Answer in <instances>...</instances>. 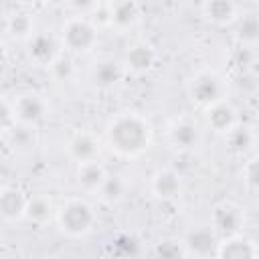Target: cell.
<instances>
[{
  "label": "cell",
  "instance_id": "9",
  "mask_svg": "<svg viewBox=\"0 0 259 259\" xmlns=\"http://www.w3.org/2000/svg\"><path fill=\"white\" fill-rule=\"evenodd\" d=\"M28 55L36 65L51 67L59 57V42L49 32H34L28 40Z\"/></svg>",
  "mask_w": 259,
  "mask_h": 259
},
{
  "label": "cell",
  "instance_id": "25",
  "mask_svg": "<svg viewBox=\"0 0 259 259\" xmlns=\"http://www.w3.org/2000/svg\"><path fill=\"white\" fill-rule=\"evenodd\" d=\"M186 251L182 241L178 239H162L160 243H156L154 247V259H184Z\"/></svg>",
  "mask_w": 259,
  "mask_h": 259
},
{
  "label": "cell",
  "instance_id": "20",
  "mask_svg": "<svg viewBox=\"0 0 259 259\" xmlns=\"http://www.w3.org/2000/svg\"><path fill=\"white\" fill-rule=\"evenodd\" d=\"M6 30L16 40H30L34 34V20L28 12H14L6 20Z\"/></svg>",
  "mask_w": 259,
  "mask_h": 259
},
{
  "label": "cell",
  "instance_id": "27",
  "mask_svg": "<svg viewBox=\"0 0 259 259\" xmlns=\"http://www.w3.org/2000/svg\"><path fill=\"white\" fill-rule=\"evenodd\" d=\"M233 65L237 67V69H241L243 73H247L253 65H255V51H253V47H239V49H235V53H233Z\"/></svg>",
  "mask_w": 259,
  "mask_h": 259
},
{
  "label": "cell",
  "instance_id": "11",
  "mask_svg": "<svg viewBox=\"0 0 259 259\" xmlns=\"http://www.w3.org/2000/svg\"><path fill=\"white\" fill-rule=\"evenodd\" d=\"M28 196L16 186H2L0 188V217L8 223L20 221L26 210Z\"/></svg>",
  "mask_w": 259,
  "mask_h": 259
},
{
  "label": "cell",
  "instance_id": "14",
  "mask_svg": "<svg viewBox=\"0 0 259 259\" xmlns=\"http://www.w3.org/2000/svg\"><path fill=\"white\" fill-rule=\"evenodd\" d=\"M200 14L217 26H227L239 18V6L231 0H208L200 4Z\"/></svg>",
  "mask_w": 259,
  "mask_h": 259
},
{
  "label": "cell",
  "instance_id": "1",
  "mask_svg": "<svg viewBox=\"0 0 259 259\" xmlns=\"http://www.w3.org/2000/svg\"><path fill=\"white\" fill-rule=\"evenodd\" d=\"M107 144L113 152L125 158H136L150 148V123L138 113H119L107 123Z\"/></svg>",
  "mask_w": 259,
  "mask_h": 259
},
{
  "label": "cell",
  "instance_id": "7",
  "mask_svg": "<svg viewBox=\"0 0 259 259\" xmlns=\"http://www.w3.org/2000/svg\"><path fill=\"white\" fill-rule=\"evenodd\" d=\"M69 156L77 162V164H87V162H97L101 146L95 134L91 132H77L73 134V138L69 140Z\"/></svg>",
  "mask_w": 259,
  "mask_h": 259
},
{
  "label": "cell",
  "instance_id": "24",
  "mask_svg": "<svg viewBox=\"0 0 259 259\" xmlns=\"http://www.w3.org/2000/svg\"><path fill=\"white\" fill-rule=\"evenodd\" d=\"M239 40L243 47H253L259 40V16L255 12H249L243 16L241 24H239Z\"/></svg>",
  "mask_w": 259,
  "mask_h": 259
},
{
  "label": "cell",
  "instance_id": "13",
  "mask_svg": "<svg viewBox=\"0 0 259 259\" xmlns=\"http://www.w3.org/2000/svg\"><path fill=\"white\" fill-rule=\"evenodd\" d=\"M142 18V6L134 0H117L109 2V24L117 30L132 28Z\"/></svg>",
  "mask_w": 259,
  "mask_h": 259
},
{
  "label": "cell",
  "instance_id": "28",
  "mask_svg": "<svg viewBox=\"0 0 259 259\" xmlns=\"http://www.w3.org/2000/svg\"><path fill=\"white\" fill-rule=\"evenodd\" d=\"M243 178H245V184L251 192L257 190V184H259V162H257V156L249 158V162L245 164L243 168Z\"/></svg>",
  "mask_w": 259,
  "mask_h": 259
},
{
  "label": "cell",
  "instance_id": "5",
  "mask_svg": "<svg viewBox=\"0 0 259 259\" xmlns=\"http://www.w3.org/2000/svg\"><path fill=\"white\" fill-rule=\"evenodd\" d=\"M243 225H245V212L239 204H235L231 200L214 204V208L210 212V227L219 235V239L241 235Z\"/></svg>",
  "mask_w": 259,
  "mask_h": 259
},
{
  "label": "cell",
  "instance_id": "22",
  "mask_svg": "<svg viewBox=\"0 0 259 259\" xmlns=\"http://www.w3.org/2000/svg\"><path fill=\"white\" fill-rule=\"evenodd\" d=\"M227 140H229V148L237 154H247L253 144H255V134L251 127L247 125H235L229 134H227Z\"/></svg>",
  "mask_w": 259,
  "mask_h": 259
},
{
  "label": "cell",
  "instance_id": "10",
  "mask_svg": "<svg viewBox=\"0 0 259 259\" xmlns=\"http://www.w3.org/2000/svg\"><path fill=\"white\" fill-rule=\"evenodd\" d=\"M14 117L24 123V125H34L38 123L45 113H47V101L36 95V93H26V95H20L14 103Z\"/></svg>",
  "mask_w": 259,
  "mask_h": 259
},
{
  "label": "cell",
  "instance_id": "21",
  "mask_svg": "<svg viewBox=\"0 0 259 259\" xmlns=\"http://www.w3.org/2000/svg\"><path fill=\"white\" fill-rule=\"evenodd\" d=\"M24 217L34 223V225H45L51 221L53 217V204L47 196L42 194H34V196H28L26 200V210H24Z\"/></svg>",
  "mask_w": 259,
  "mask_h": 259
},
{
  "label": "cell",
  "instance_id": "15",
  "mask_svg": "<svg viewBox=\"0 0 259 259\" xmlns=\"http://www.w3.org/2000/svg\"><path fill=\"white\" fill-rule=\"evenodd\" d=\"M125 75L123 63L115 61V59H101L95 63L93 71H91V79L99 89H111L115 87Z\"/></svg>",
  "mask_w": 259,
  "mask_h": 259
},
{
  "label": "cell",
  "instance_id": "31",
  "mask_svg": "<svg viewBox=\"0 0 259 259\" xmlns=\"http://www.w3.org/2000/svg\"><path fill=\"white\" fill-rule=\"evenodd\" d=\"M4 59H6V45H4L2 38H0V65L4 63Z\"/></svg>",
  "mask_w": 259,
  "mask_h": 259
},
{
  "label": "cell",
  "instance_id": "4",
  "mask_svg": "<svg viewBox=\"0 0 259 259\" xmlns=\"http://www.w3.org/2000/svg\"><path fill=\"white\" fill-rule=\"evenodd\" d=\"M225 81L214 71H202L198 73L190 83V97L200 107H210L225 99Z\"/></svg>",
  "mask_w": 259,
  "mask_h": 259
},
{
  "label": "cell",
  "instance_id": "3",
  "mask_svg": "<svg viewBox=\"0 0 259 259\" xmlns=\"http://www.w3.org/2000/svg\"><path fill=\"white\" fill-rule=\"evenodd\" d=\"M63 45L71 53H87L97 42V26L85 16H71L63 24Z\"/></svg>",
  "mask_w": 259,
  "mask_h": 259
},
{
  "label": "cell",
  "instance_id": "23",
  "mask_svg": "<svg viewBox=\"0 0 259 259\" xmlns=\"http://www.w3.org/2000/svg\"><path fill=\"white\" fill-rule=\"evenodd\" d=\"M97 192H99V196H101L103 202L115 204V202H119V200L123 198V194H125V182H123V178L117 176V174H107L105 180H103V184H101V188H99Z\"/></svg>",
  "mask_w": 259,
  "mask_h": 259
},
{
  "label": "cell",
  "instance_id": "29",
  "mask_svg": "<svg viewBox=\"0 0 259 259\" xmlns=\"http://www.w3.org/2000/svg\"><path fill=\"white\" fill-rule=\"evenodd\" d=\"M51 71H53V75H55L59 81H67V79H71V75H73V63H71V59L59 55V57L55 59V63L51 65Z\"/></svg>",
  "mask_w": 259,
  "mask_h": 259
},
{
  "label": "cell",
  "instance_id": "26",
  "mask_svg": "<svg viewBox=\"0 0 259 259\" xmlns=\"http://www.w3.org/2000/svg\"><path fill=\"white\" fill-rule=\"evenodd\" d=\"M113 249L119 259H134V255L138 253V239L127 233L117 235L113 241Z\"/></svg>",
  "mask_w": 259,
  "mask_h": 259
},
{
  "label": "cell",
  "instance_id": "12",
  "mask_svg": "<svg viewBox=\"0 0 259 259\" xmlns=\"http://www.w3.org/2000/svg\"><path fill=\"white\" fill-rule=\"evenodd\" d=\"M217 259H257V247L251 239L243 235L227 237L219 241Z\"/></svg>",
  "mask_w": 259,
  "mask_h": 259
},
{
  "label": "cell",
  "instance_id": "19",
  "mask_svg": "<svg viewBox=\"0 0 259 259\" xmlns=\"http://www.w3.org/2000/svg\"><path fill=\"white\" fill-rule=\"evenodd\" d=\"M107 172L99 162H87V164H79L77 170V184L87 190V192H97L105 180Z\"/></svg>",
  "mask_w": 259,
  "mask_h": 259
},
{
  "label": "cell",
  "instance_id": "16",
  "mask_svg": "<svg viewBox=\"0 0 259 259\" xmlns=\"http://www.w3.org/2000/svg\"><path fill=\"white\" fill-rule=\"evenodd\" d=\"M152 192L160 200H174L182 192V178L178 172L164 168L152 176Z\"/></svg>",
  "mask_w": 259,
  "mask_h": 259
},
{
  "label": "cell",
  "instance_id": "17",
  "mask_svg": "<svg viewBox=\"0 0 259 259\" xmlns=\"http://www.w3.org/2000/svg\"><path fill=\"white\" fill-rule=\"evenodd\" d=\"M206 121L214 132L229 134L237 125V111L227 99H223V101L206 107Z\"/></svg>",
  "mask_w": 259,
  "mask_h": 259
},
{
  "label": "cell",
  "instance_id": "6",
  "mask_svg": "<svg viewBox=\"0 0 259 259\" xmlns=\"http://www.w3.org/2000/svg\"><path fill=\"white\" fill-rule=\"evenodd\" d=\"M219 235L212 231L210 225H198V227H192L182 245H184V251L190 253L192 257L196 259H208V257H214L217 255V247H219Z\"/></svg>",
  "mask_w": 259,
  "mask_h": 259
},
{
  "label": "cell",
  "instance_id": "18",
  "mask_svg": "<svg viewBox=\"0 0 259 259\" xmlns=\"http://www.w3.org/2000/svg\"><path fill=\"white\" fill-rule=\"evenodd\" d=\"M200 140V130L190 119H180L170 127V142L178 150H192Z\"/></svg>",
  "mask_w": 259,
  "mask_h": 259
},
{
  "label": "cell",
  "instance_id": "30",
  "mask_svg": "<svg viewBox=\"0 0 259 259\" xmlns=\"http://www.w3.org/2000/svg\"><path fill=\"white\" fill-rule=\"evenodd\" d=\"M12 121H14V109H12V105L8 101L0 99V132L8 130L12 125Z\"/></svg>",
  "mask_w": 259,
  "mask_h": 259
},
{
  "label": "cell",
  "instance_id": "2",
  "mask_svg": "<svg viewBox=\"0 0 259 259\" xmlns=\"http://www.w3.org/2000/svg\"><path fill=\"white\" fill-rule=\"evenodd\" d=\"M95 210L83 198H71L57 210L59 229L69 237H83L95 227Z\"/></svg>",
  "mask_w": 259,
  "mask_h": 259
},
{
  "label": "cell",
  "instance_id": "8",
  "mask_svg": "<svg viewBox=\"0 0 259 259\" xmlns=\"http://www.w3.org/2000/svg\"><path fill=\"white\" fill-rule=\"evenodd\" d=\"M154 63H156V51H154V47H152L150 42H146V40L134 42V45L127 49L125 57H123V69H125V71H132V73H136V75L148 73V71L154 67Z\"/></svg>",
  "mask_w": 259,
  "mask_h": 259
}]
</instances>
